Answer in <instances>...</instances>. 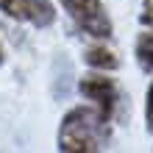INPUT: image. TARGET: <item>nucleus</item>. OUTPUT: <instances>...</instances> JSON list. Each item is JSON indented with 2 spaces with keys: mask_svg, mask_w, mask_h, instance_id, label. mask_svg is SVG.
Returning <instances> with one entry per match:
<instances>
[{
  "mask_svg": "<svg viewBox=\"0 0 153 153\" xmlns=\"http://www.w3.org/2000/svg\"><path fill=\"white\" fill-rule=\"evenodd\" d=\"M111 117H106L95 103L73 106L59 123L56 148L64 153H95L109 148Z\"/></svg>",
  "mask_w": 153,
  "mask_h": 153,
  "instance_id": "obj_1",
  "label": "nucleus"
},
{
  "mask_svg": "<svg viewBox=\"0 0 153 153\" xmlns=\"http://www.w3.org/2000/svg\"><path fill=\"white\" fill-rule=\"evenodd\" d=\"M70 14V20L78 25V31H84L92 39H109L114 33L111 17L106 11L103 0H59Z\"/></svg>",
  "mask_w": 153,
  "mask_h": 153,
  "instance_id": "obj_2",
  "label": "nucleus"
},
{
  "mask_svg": "<svg viewBox=\"0 0 153 153\" xmlns=\"http://www.w3.org/2000/svg\"><path fill=\"white\" fill-rule=\"evenodd\" d=\"M78 92L84 95V100L95 103L106 117H111V120H114L117 109H120L123 95H120V86H117V81H114L109 73H103V70L86 73L84 78L78 81Z\"/></svg>",
  "mask_w": 153,
  "mask_h": 153,
  "instance_id": "obj_3",
  "label": "nucleus"
},
{
  "mask_svg": "<svg viewBox=\"0 0 153 153\" xmlns=\"http://www.w3.org/2000/svg\"><path fill=\"white\" fill-rule=\"evenodd\" d=\"M84 61L92 70H103V73H114L117 67H120V59H117V53L111 48H106V45H92L86 53H84Z\"/></svg>",
  "mask_w": 153,
  "mask_h": 153,
  "instance_id": "obj_4",
  "label": "nucleus"
},
{
  "mask_svg": "<svg viewBox=\"0 0 153 153\" xmlns=\"http://www.w3.org/2000/svg\"><path fill=\"white\" fill-rule=\"evenodd\" d=\"M25 11H28V22L36 28H48L56 20V8L50 0H25Z\"/></svg>",
  "mask_w": 153,
  "mask_h": 153,
  "instance_id": "obj_5",
  "label": "nucleus"
},
{
  "mask_svg": "<svg viewBox=\"0 0 153 153\" xmlns=\"http://www.w3.org/2000/svg\"><path fill=\"white\" fill-rule=\"evenodd\" d=\"M134 53H137V61L145 70H153V31L139 33L137 45H134Z\"/></svg>",
  "mask_w": 153,
  "mask_h": 153,
  "instance_id": "obj_6",
  "label": "nucleus"
},
{
  "mask_svg": "<svg viewBox=\"0 0 153 153\" xmlns=\"http://www.w3.org/2000/svg\"><path fill=\"white\" fill-rule=\"evenodd\" d=\"M0 11L11 20L28 22V11H25V0H0Z\"/></svg>",
  "mask_w": 153,
  "mask_h": 153,
  "instance_id": "obj_7",
  "label": "nucleus"
},
{
  "mask_svg": "<svg viewBox=\"0 0 153 153\" xmlns=\"http://www.w3.org/2000/svg\"><path fill=\"white\" fill-rule=\"evenodd\" d=\"M145 123H148V131H153V81L145 95Z\"/></svg>",
  "mask_w": 153,
  "mask_h": 153,
  "instance_id": "obj_8",
  "label": "nucleus"
},
{
  "mask_svg": "<svg viewBox=\"0 0 153 153\" xmlns=\"http://www.w3.org/2000/svg\"><path fill=\"white\" fill-rule=\"evenodd\" d=\"M139 20L145 28L153 31V0H142V14H139Z\"/></svg>",
  "mask_w": 153,
  "mask_h": 153,
  "instance_id": "obj_9",
  "label": "nucleus"
},
{
  "mask_svg": "<svg viewBox=\"0 0 153 153\" xmlns=\"http://www.w3.org/2000/svg\"><path fill=\"white\" fill-rule=\"evenodd\" d=\"M6 61V50H3V42H0V64Z\"/></svg>",
  "mask_w": 153,
  "mask_h": 153,
  "instance_id": "obj_10",
  "label": "nucleus"
}]
</instances>
